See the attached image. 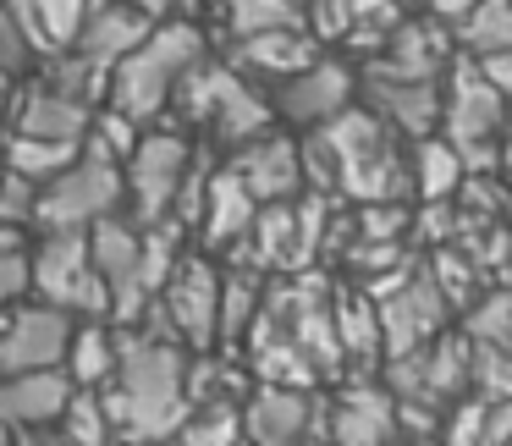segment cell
Masks as SVG:
<instances>
[{"label": "cell", "instance_id": "obj_1", "mask_svg": "<svg viewBox=\"0 0 512 446\" xmlns=\"http://www.w3.org/2000/svg\"><path fill=\"white\" fill-rule=\"evenodd\" d=\"M94 397L111 419L116 446H166L188 419V353L138 331H116V375Z\"/></svg>", "mask_w": 512, "mask_h": 446}, {"label": "cell", "instance_id": "obj_2", "mask_svg": "<svg viewBox=\"0 0 512 446\" xmlns=\"http://www.w3.org/2000/svg\"><path fill=\"white\" fill-rule=\"evenodd\" d=\"M298 166L320 199L342 193L358 204H402L408 199V160L397 155V138L369 111H342L314 127L298 144Z\"/></svg>", "mask_w": 512, "mask_h": 446}, {"label": "cell", "instance_id": "obj_3", "mask_svg": "<svg viewBox=\"0 0 512 446\" xmlns=\"http://www.w3.org/2000/svg\"><path fill=\"white\" fill-rule=\"evenodd\" d=\"M204 61V34L193 23H160L149 28V39L133 50V56H122L111 67V78H105V89H111V111L127 116V122H149V116H160L171 105V94H177V83L188 78L193 67Z\"/></svg>", "mask_w": 512, "mask_h": 446}, {"label": "cell", "instance_id": "obj_4", "mask_svg": "<svg viewBox=\"0 0 512 446\" xmlns=\"http://www.w3.org/2000/svg\"><path fill=\"white\" fill-rule=\"evenodd\" d=\"M501 122L507 100L474 72V61H457L452 94L441 100V144L463 160V177H490L501 166Z\"/></svg>", "mask_w": 512, "mask_h": 446}, {"label": "cell", "instance_id": "obj_5", "mask_svg": "<svg viewBox=\"0 0 512 446\" xmlns=\"http://www.w3.org/2000/svg\"><path fill=\"white\" fill-rule=\"evenodd\" d=\"M171 100H177L193 122L210 127V138L226 144V149L254 144V138H265L270 122H276V111H270L265 94H254L243 78H232L226 67H210V61H199V67L177 83Z\"/></svg>", "mask_w": 512, "mask_h": 446}, {"label": "cell", "instance_id": "obj_6", "mask_svg": "<svg viewBox=\"0 0 512 446\" xmlns=\"http://www.w3.org/2000/svg\"><path fill=\"white\" fill-rule=\"evenodd\" d=\"M105 215H122V166L78 155L61 177L39 182L34 199V226L39 232H89Z\"/></svg>", "mask_w": 512, "mask_h": 446}, {"label": "cell", "instance_id": "obj_7", "mask_svg": "<svg viewBox=\"0 0 512 446\" xmlns=\"http://www.w3.org/2000/svg\"><path fill=\"white\" fill-rule=\"evenodd\" d=\"M28 292H39L45 309L61 314H105V281L94 276L89 237L83 232H50L45 243L28 254Z\"/></svg>", "mask_w": 512, "mask_h": 446}, {"label": "cell", "instance_id": "obj_8", "mask_svg": "<svg viewBox=\"0 0 512 446\" xmlns=\"http://www.w3.org/2000/svg\"><path fill=\"white\" fill-rule=\"evenodd\" d=\"M188 144L177 133H144L133 144L122 166V199H127V221L144 232V226L171 221V204L182 193V177H188Z\"/></svg>", "mask_w": 512, "mask_h": 446}, {"label": "cell", "instance_id": "obj_9", "mask_svg": "<svg viewBox=\"0 0 512 446\" xmlns=\"http://www.w3.org/2000/svg\"><path fill=\"white\" fill-rule=\"evenodd\" d=\"M89 259L94 276L105 281V320H116V331H133L138 314L149 309V287H144V254H138V226L127 215H105L89 232Z\"/></svg>", "mask_w": 512, "mask_h": 446}, {"label": "cell", "instance_id": "obj_10", "mask_svg": "<svg viewBox=\"0 0 512 446\" xmlns=\"http://www.w3.org/2000/svg\"><path fill=\"white\" fill-rule=\"evenodd\" d=\"M160 314H166L171 336H177L182 353H210L215 347V309H221V270L204 254H182L171 265L166 287L155 292Z\"/></svg>", "mask_w": 512, "mask_h": 446}, {"label": "cell", "instance_id": "obj_11", "mask_svg": "<svg viewBox=\"0 0 512 446\" xmlns=\"http://www.w3.org/2000/svg\"><path fill=\"white\" fill-rule=\"evenodd\" d=\"M237 424H243L248 446H309L325 430V402L314 391L292 386H248V397L237 402Z\"/></svg>", "mask_w": 512, "mask_h": 446}, {"label": "cell", "instance_id": "obj_12", "mask_svg": "<svg viewBox=\"0 0 512 446\" xmlns=\"http://www.w3.org/2000/svg\"><path fill=\"white\" fill-rule=\"evenodd\" d=\"M72 342V314L23 303V309H0V380L6 375H39L61 369Z\"/></svg>", "mask_w": 512, "mask_h": 446}, {"label": "cell", "instance_id": "obj_13", "mask_svg": "<svg viewBox=\"0 0 512 446\" xmlns=\"http://www.w3.org/2000/svg\"><path fill=\"white\" fill-rule=\"evenodd\" d=\"M364 100L369 116L386 127L391 138H435V122H441V94H435L430 78H391V72L364 67Z\"/></svg>", "mask_w": 512, "mask_h": 446}, {"label": "cell", "instance_id": "obj_14", "mask_svg": "<svg viewBox=\"0 0 512 446\" xmlns=\"http://www.w3.org/2000/svg\"><path fill=\"white\" fill-rule=\"evenodd\" d=\"M325 435L331 446H397V402L386 386H342L325 402Z\"/></svg>", "mask_w": 512, "mask_h": 446}, {"label": "cell", "instance_id": "obj_15", "mask_svg": "<svg viewBox=\"0 0 512 446\" xmlns=\"http://www.w3.org/2000/svg\"><path fill=\"white\" fill-rule=\"evenodd\" d=\"M270 111H281L287 122L298 127H325L331 116L353 111V72L342 67V61H314V67H303L298 78H287L276 89V105Z\"/></svg>", "mask_w": 512, "mask_h": 446}, {"label": "cell", "instance_id": "obj_16", "mask_svg": "<svg viewBox=\"0 0 512 446\" xmlns=\"http://www.w3.org/2000/svg\"><path fill=\"white\" fill-rule=\"evenodd\" d=\"M232 171L237 182H243V193L265 210V204H292L303 188V166H298V144H287V138H254V144L232 149Z\"/></svg>", "mask_w": 512, "mask_h": 446}, {"label": "cell", "instance_id": "obj_17", "mask_svg": "<svg viewBox=\"0 0 512 446\" xmlns=\"http://www.w3.org/2000/svg\"><path fill=\"white\" fill-rule=\"evenodd\" d=\"M149 39V23L133 12V6H89L78 23V39H72V56L94 72H111L122 56H133Z\"/></svg>", "mask_w": 512, "mask_h": 446}, {"label": "cell", "instance_id": "obj_18", "mask_svg": "<svg viewBox=\"0 0 512 446\" xmlns=\"http://www.w3.org/2000/svg\"><path fill=\"white\" fill-rule=\"evenodd\" d=\"M320 61V45H314L309 34H254V39H237L232 45V61H226V72L232 78H276V83H287V78H298L303 67H314Z\"/></svg>", "mask_w": 512, "mask_h": 446}, {"label": "cell", "instance_id": "obj_19", "mask_svg": "<svg viewBox=\"0 0 512 446\" xmlns=\"http://www.w3.org/2000/svg\"><path fill=\"white\" fill-rule=\"evenodd\" d=\"M72 397V380L61 369H39V375H6L0 380V424L6 430H34V424H56Z\"/></svg>", "mask_w": 512, "mask_h": 446}, {"label": "cell", "instance_id": "obj_20", "mask_svg": "<svg viewBox=\"0 0 512 446\" xmlns=\"http://www.w3.org/2000/svg\"><path fill=\"white\" fill-rule=\"evenodd\" d=\"M89 122H94V111L83 100H67V94H56V89H45V83H39V89H28L23 105H17V127H12V133L17 138H45V144L83 149Z\"/></svg>", "mask_w": 512, "mask_h": 446}, {"label": "cell", "instance_id": "obj_21", "mask_svg": "<svg viewBox=\"0 0 512 446\" xmlns=\"http://www.w3.org/2000/svg\"><path fill=\"white\" fill-rule=\"evenodd\" d=\"M254 215H259V204L243 193V182L232 177V171H210L204 177V199H199V232H204V243L210 248H232V243H243L248 237V226H254Z\"/></svg>", "mask_w": 512, "mask_h": 446}, {"label": "cell", "instance_id": "obj_22", "mask_svg": "<svg viewBox=\"0 0 512 446\" xmlns=\"http://www.w3.org/2000/svg\"><path fill=\"white\" fill-rule=\"evenodd\" d=\"M89 12V0H6V17L17 23L28 50H45V56H61L78 39V23Z\"/></svg>", "mask_w": 512, "mask_h": 446}, {"label": "cell", "instance_id": "obj_23", "mask_svg": "<svg viewBox=\"0 0 512 446\" xmlns=\"http://www.w3.org/2000/svg\"><path fill=\"white\" fill-rule=\"evenodd\" d=\"M331 331H336V347H342V369L347 364H375L380 358L375 303H369L358 287H336L331 292Z\"/></svg>", "mask_w": 512, "mask_h": 446}, {"label": "cell", "instance_id": "obj_24", "mask_svg": "<svg viewBox=\"0 0 512 446\" xmlns=\"http://www.w3.org/2000/svg\"><path fill=\"white\" fill-rule=\"evenodd\" d=\"M61 375L72 380V391H100L105 380L116 375V325H72V342H67V369Z\"/></svg>", "mask_w": 512, "mask_h": 446}, {"label": "cell", "instance_id": "obj_25", "mask_svg": "<svg viewBox=\"0 0 512 446\" xmlns=\"http://www.w3.org/2000/svg\"><path fill=\"white\" fill-rule=\"evenodd\" d=\"M259 303H265V287H259V270L248 265H226L221 270V309H215V342H243L248 325H254Z\"/></svg>", "mask_w": 512, "mask_h": 446}, {"label": "cell", "instance_id": "obj_26", "mask_svg": "<svg viewBox=\"0 0 512 446\" xmlns=\"http://www.w3.org/2000/svg\"><path fill=\"white\" fill-rule=\"evenodd\" d=\"M408 188H419L424 204H452V193L463 188V160H457L441 138H419V149H413V171H408Z\"/></svg>", "mask_w": 512, "mask_h": 446}, {"label": "cell", "instance_id": "obj_27", "mask_svg": "<svg viewBox=\"0 0 512 446\" xmlns=\"http://www.w3.org/2000/svg\"><path fill=\"white\" fill-rule=\"evenodd\" d=\"M226 28H232V39L298 34V28H303V6H298V0H226ZM303 34H309V28H303Z\"/></svg>", "mask_w": 512, "mask_h": 446}, {"label": "cell", "instance_id": "obj_28", "mask_svg": "<svg viewBox=\"0 0 512 446\" xmlns=\"http://www.w3.org/2000/svg\"><path fill=\"white\" fill-rule=\"evenodd\" d=\"M457 45L474 61L512 50V0H474V12L457 23Z\"/></svg>", "mask_w": 512, "mask_h": 446}, {"label": "cell", "instance_id": "obj_29", "mask_svg": "<svg viewBox=\"0 0 512 446\" xmlns=\"http://www.w3.org/2000/svg\"><path fill=\"white\" fill-rule=\"evenodd\" d=\"M83 149H72V144H45V138H6V171L12 177H28L39 188V182H50V177H61V171L78 160Z\"/></svg>", "mask_w": 512, "mask_h": 446}, {"label": "cell", "instance_id": "obj_30", "mask_svg": "<svg viewBox=\"0 0 512 446\" xmlns=\"http://www.w3.org/2000/svg\"><path fill=\"white\" fill-rule=\"evenodd\" d=\"M243 441V424H237V402H204L188 408V419L177 424L166 446H237Z\"/></svg>", "mask_w": 512, "mask_h": 446}, {"label": "cell", "instance_id": "obj_31", "mask_svg": "<svg viewBox=\"0 0 512 446\" xmlns=\"http://www.w3.org/2000/svg\"><path fill=\"white\" fill-rule=\"evenodd\" d=\"M56 430L67 435L72 446H116L111 419H105V408H100L94 391H72L67 408H61V419H56Z\"/></svg>", "mask_w": 512, "mask_h": 446}, {"label": "cell", "instance_id": "obj_32", "mask_svg": "<svg viewBox=\"0 0 512 446\" xmlns=\"http://www.w3.org/2000/svg\"><path fill=\"white\" fill-rule=\"evenodd\" d=\"M463 336L479 347H496V353H512V292L507 287L485 292V298L474 303V314H468Z\"/></svg>", "mask_w": 512, "mask_h": 446}, {"label": "cell", "instance_id": "obj_33", "mask_svg": "<svg viewBox=\"0 0 512 446\" xmlns=\"http://www.w3.org/2000/svg\"><path fill=\"white\" fill-rule=\"evenodd\" d=\"M468 391H479V402H512V353L468 342Z\"/></svg>", "mask_w": 512, "mask_h": 446}, {"label": "cell", "instance_id": "obj_34", "mask_svg": "<svg viewBox=\"0 0 512 446\" xmlns=\"http://www.w3.org/2000/svg\"><path fill=\"white\" fill-rule=\"evenodd\" d=\"M435 446H485V402L457 397L452 408H446L441 430H435Z\"/></svg>", "mask_w": 512, "mask_h": 446}, {"label": "cell", "instance_id": "obj_35", "mask_svg": "<svg viewBox=\"0 0 512 446\" xmlns=\"http://www.w3.org/2000/svg\"><path fill=\"white\" fill-rule=\"evenodd\" d=\"M34 199H39V188L28 177L0 171V232H23V226H34Z\"/></svg>", "mask_w": 512, "mask_h": 446}, {"label": "cell", "instance_id": "obj_36", "mask_svg": "<svg viewBox=\"0 0 512 446\" xmlns=\"http://www.w3.org/2000/svg\"><path fill=\"white\" fill-rule=\"evenodd\" d=\"M23 292H28V254L23 248H0V309L23 298Z\"/></svg>", "mask_w": 512, "mask_h": 446}, {"label": "cell", "instance_id": "obj_37", "mask_svg": "<svg viewBox=\"0 0 512 446\" xmlns=\"http://www.w3.org/2000/svg\"><path fill=\"white\" fill-rule=\"evenodd\" d=\"M474 72L501 94V100H512V50H501V56H479V61H474Z\"/></svg>", "mask_w": 512, "mask_h": 446}, {"label": "cell", "instance_id": "obj_38", "mask_svg": "<svg viewBox=\"0 0 512 446\" xmlns=\"http://www.w3.org/2000/svg\"><path fill=\"white\" fill-rule=\"evenodd\" d=\"M23 56H28L23 34H17V23H12V17H6V6H0V72L12 78V67H17V61H23Z\"/></svg>", "mask_w": 512, "mask_h": 446}, {"label": "cell", "instance_id": "obj_39", "mask_svg": "<svg viewBox=\"0 0 512 446\" xmlns=\"http://www.w3.org/2000/svg\"><path fill=\"white\" fill-rule=\"evenodd\" d=\"M512 441V402H485V446Z\"/></svg>", "mask_w": 512, "mask_h": 446}, {"label": "cell", "instance_id": "obj_40", "mask_svg": "<svg viewBox=\"0 0 512 446\" xmlns=\"http://www.w3.org/2000/svg\"><path fill=\"white\" fill-rule=\"evenodd\" d=\"M12 446H72L56 424H34V430H12Z\"/></svg>", "mask_w": 512, "mask_h": 446}, {"label": "cell", "instance_id": "obj_41", "mask_svg": "<svg viewBox=\"0 0 512 446\" xmlns=\"http://www.w3.org/2000/svg\"><path fill=\"white\" fill-rule=\"evenodd\" d=\"M424 6H430V23H441V28H446V23L457 28L468 12H474V0H424Z\"/></svg>", "mask_w": 512, "mask_h": 446}, {"label": "cell", "instance_id": "obj_42", "mask_svg": "<svg viewBox=\"0 0 512 446\" xmlns=\"http://www.w3.org/2000/svg\"><path fill=\"white\" fill-rule=\"evenodd\" d=\"M6 105H12V78L0 72V122H6Z\"/></svg>", "mask_w": 512, "mask_h": 446}, {"label": "cell", "instance_id": "obj_43", "mask_svg": "<svg viewBox=\"0 0 512 446\" xmlns=\"http://www.w3.org/2000/svg\"><path fill=\"white\" fill-rule=\"evenodd\" d=\"M501 127H507V144H501V160L512 166V105H507V122H501Z\"/></svg>", "mask_w": 512, "mask_h": 446}, {"label": "cell", "instance_id": "obj_44", "mask_svg": "<svg viewBox=\"0 0 512 446\" xmlns=\"http://www.w3.org/2000/svg\"><path fill=\"white\" fill-rule=\"evenodd\" d=\"M171 6H182V12H193V6H199V0H171Z\"/></svg>", "mask_w": 512, "mask_h": 446}, {"label": "cell", "instance_id": "obj_45", "mask_svg": "<svg viewBox=\"0 0 512 446\" xmlns=\"http://www.w3.org/2000/svg\"><path fill=\"white\" fill-rule=\"evenodd\" d=\"M413 446H435V441H413Z\"/></svg>", "mask_w": 512, "mask_h": 446}, {"label": "cell", "instance_id": "obj_46", "mask_svg": "<svg viewBox=\"0 0 512 446\" xmlns=\"http://www.w3.org/2000/svg\"><path fill=\"white\" fill-rule=\"evenodd\" d=\"M237 446H248V441H237Z\"/></svg>", "mask_w": 512, "mask_h": 446}]
</instances>
